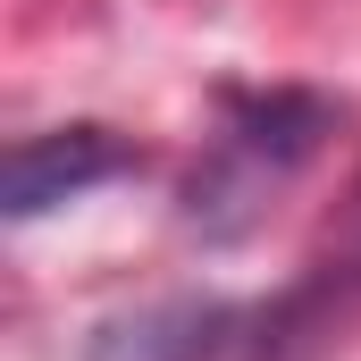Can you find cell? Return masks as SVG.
Returning <instances> with one entry per match:
<instances>
[{
	"mask_svg": "<svg viewBox=\"0 0 361 361\" xmlns=\"http://www.w3.org/2000/svg\"><path fill=\"white\" fill-rule=\"evenodd\" d=\"M319 135H328V101H311V92H244V101H227V126H219L210 160L185 185V219L210 227V235L252 227L261 202L319 152Z\"/></svg>",
	"mask_w": 361,
	"mask_h": 361,
	"instance_id": "6da1fadb",
	"label": "cell"
},
{
	"mask_svg": "<svg viewBox=\"0 0 361 361\" xmlns=\"http://www.w3.org/2000/svg\"><path fill=\"white\" fill-rule=\"evenodd\" d=\"M235 336H244V311H227L210 294H169V302H135V311L101 319L85 361H227Z\"/></svg>",
	"mask_w": 361,
	"mask_h": 361,
	"instance_id": "7a4b0ae2",
	"label": "cell"
},
{
	"mask_svg": "<svg viewBox=\"0 0 361 361\" xmlns=\"http://www.w3.org/2000/svg\"><path fill=\"white\" fill-rule=\"evenodd\" d=\"M353 319H361V294H353V286H336V277L311 261L269 311L244 319V336H235V353H227V361H328L336 345H345Z\"/></svg>",
	"mask_w": 361,
	"mask_h": 361,
	"instance_id": "3957f363",
	"label": "cell"
},
{
	"mask_svg": "<svg viewBox=\"0 0 361 361\" xmlns=\"http://www.w3.org/2000/svg\"><path fill=\"white\" fill-rule=\"evenodd\" d=\"M135 169V152L109 135V126H59V135H25L8 152V219H42L59 202L92 193L101 177Z\"/></svg>",
	"mask_w": 361,
	"mask_h": 361,
	"instance_id": "277c9868",
	"label": "cell"
},
{
	"mask_svg": "<svg viewBox=\"0 0 361 361\" xmlns=\"http://www.w3.org/2000/svg\"><path fill=\"white\" fill-rule=\"evenodd\" d=\"M319 269L336 277V286H353V294H361V177H353V193L336 202V219H328V244H319Z\"/></svg>",
	"mask_w": 361,
	"mask_h": 361,
	"instance_id": "5b68a950",
	"label": "cell"
}]
</instances>
